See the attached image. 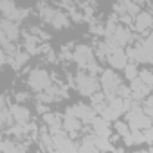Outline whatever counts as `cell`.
<instances>
[{"label": "cell", "mask_w": 153, "mask_h": 153, "mask_svg": "<svg viewBox=\"0 0 153 153\" xmlns=\"http://www.w3.org/2000/svg\"><path fill=\"white\" fill-rule=\"evenodd\" d=\"M68 85L76 90L79 92L81 96L85 97H90L92 94H96L97 90H101V81L96 74L88 72V70H79L76 76H68Z\"/></svg>", "instance_id": "obj_1"}, {"label": "cell", "mask_w": 153, "mask_h": 153, "mask_svg": "<svg viewBox=\"0 0 153 153\" xmlns=\"http://www.w3.org/2000/svg\"><path fill=\"white\" fill-rule=\"evenodd\" d=\"M27 87L40 94V92H45L47 88H51L54 85V76L45 68V67H34L27 72Z\"/></svg>", "instance_id": "obj_2"}, {"label": "cell", "mask_w": 153, "mask_h": 153, "mask_svg": "<svg viewBox=\"0 0 153 153\" xmlns=\"http://www.w3.org/2000/svg\"><path fill=\"white\" fill-rule=\"evenodd\" d=\"M99 81H101V90L106 94V97H114V96H117L119 87L124 83L123 78L117 74V70L112 68V67H110V68H105V70L101 72Z\"/></svg>", "instance_id": "obj_3"}, {"label": "cell", "mask_w": 153, "mask_h": 153, "mask_svg": "<svg viewBox=\"0 0 153 153\" xmlns=\"http://www.w3.org/2000/svg\"><path fill=\"white\" fill-rule=\"evenodd\" d=\"M126 123L130 124L131 130H146L153 124V119L144 112L142 106H139L137 103L126 112Z\"/></svg>", "instance_id": "obj_4"}, {"label": "cell", "mask_w": 153, "mask_h": 153, "mask_svg": "<svg viewBox=\"0 0 153 153\" xmlns=\"http://www.w3.org/2000/svg\"><path fill=\"white\" fill-rule=\"evenodd\" d=\"M97 59V56H96V51L90 47V45H87V43H79V45H76L74 47V51H72V61L78 65L79 68H87L92 61H96Z\"/></svg>", "instance_id": "obj_5"}, {"label": "cell", "mask_w": 153, "mask_h": 153, "mask_svg": "<svg viewBox=\"0 0 153 153\" xmlns=\"http://www.w3.org/2000/svg\"><path fill=\"white\" fill-rule=\"evenodd\" d=\"M0 11H2V18H9L15 22H24L29 15V9L18 7L15 0H2L0 2Z\"/></svg>", "instance_id": "obj_6"}, {"label": "cell", "mask_w": 153, "mask_h": 153, "mask_svg": "<svg viewBox=\"0 0 153 153\" xmlns=\"http://www.w3.org/2000/svg\"><path fill=\"white\" fill-rule=\"evenodd\" d=\"M0 31H2V43L4 42H18V38H22V34H24L20 29V22H15L9 18H2Z\"/></svg>", "instance_id": "obj_7"}, {"label": "cell", "mask_w": 153, "mask_h": 153, "mask_svg": "<svg viewBox=\"0 0 153 153\" xmlns=\"http://www.w3.org/2000/svg\"><path fill=\"white\" fill-rule=\"evenodd\" d=\"M83 124H85V123H83L79 117H76L70 110H67V112L63 114V130H65L72 139H78V135L85 130Z\"/></svg>", "instance_id": "obj_8"}, {"label": "cell", "mask_w": 153, "mask_h": 153, "mask_svg": "<svg viewBox=\"0 0 153 153\" xmlns=\"http://www.w3.org/2000/svg\"><path fill=\"white\" fill-rule=\"evenodd\" d=\"M67 110H70L76 117H79L85 124H90L96 117H97V110L92 105H85V103H76L72 106H68Z\"/></svg>", "instance_id": "obj_9"}, {"label": "cell", "mask_w": 153, "mask_h": 153, "mask_svg": "<svg viewBox=\"0 0 153 153\" xmlns=\"http://www.w3.org/2000/svg\"><path fill=\"white\" fill-rule=\"evenodd\" d=\"M140 6L131 2V0H117V2L114 4V13L119 16V18H124V16H131L135 18L139 13H140Z\"/></svg>", "instance_id": "obj_10"}, {"label": "cell", "mask_w": 153, "mask_h": 153, "mask_svg": "<svg viewBox=\"0 0 153 153\" xmlns=\"http://www.w3.org/2000/svg\"><path fill=\"white\" fill-rule=\"evenodd\" d=\"M128 59L130 58H128V52L124 51V47H112V51L106 56V63L115 70L124 68L128 65Z\"/></svg>", "instance_id": "obj_11"}, {"label": "cell", "mask_w": 153, "mask_h": 153, "mask_svg": "<svg viewBox=\"0 0 153 153\" xmlns=\"http://www.w3.org/2000/svg\"><path fill=\"white\" fill-rule=\"evenodd\" d=\"M133 29L139 34H149V31L153 29V13L151 11H140L135 18H133Z\"/></svg>", "instance_id": "obj_12"}, {"label": "cell", "mask_w": 153, "mask_h": 153, "mask_svg": "<svg viewBox=\"0 0 153 153\" xmlns=\"http://www.w3.org/2000/svg\"><path fill=\"white\" fill-rule=\"evenodd\" d=\"M130 88H131V97L135 99V101H144L149 94H151V87L148 85V83H144L140 78H135V79H131L130 81Z\"/></svg>", "instance_id": "obj_13"}, {"label": "cell", "mask_w": 153, "mask_h": 153, "mask_svg": "<svg viewBox=\"0 0 153 153\" xmlns=\"http://www.w3.org/2000/svg\"><path fill=\"white\" fill-rule=\"evenodd\" d=\"M42 121H43V124L49 128V131L52 135L63 130V115L58 114V112H45V114H42Z\"/></svg>", "instance_id": "obj_14"}, {"label": "cell", "mask_w": 153, "mask_h": 153, "mask_svg": "<svg viewBox=\"0 0 153 153\" xmlns=\"http://www.w3.org/2000/svg\"><path fill=\"white\" fill-rule=\"evenodd\" d=\"M110 121H106L105 117H96L90 124H92V133H96L97 137H105V139H110L112 137V128L108 124Z\"/></svg>", "instance_id": "obj_15"}, {"label": "cell", "mask_w": 153, "mask_h": 153, "mask_svg": "<svg viewBox=\"0 0 153 153\" xmlns=\"http://www.w3.org/2000/svg\"><path fill=\"white\" fill-rule=\"evenodd\" d=\"M11 114H13V119L15 123H29L31 121V110L27 105L24 103H13L11 105Z\"/></svg>", "instance_id": "obj_16"}, {"label": "cell", "mask_w": 153, "mask_h": 153, "mask_svg": "<svg viewBox=\"0 0 153 153\" xmlns=\"http://www.w3.org/2000/svg\"><path fill=\"white\" fill-rule=\"evenodd\" d=\"M36 9H38L40 20H42L43 24H51V20L54 18V15H56V11H58V7L51 6L49 2H45V0H40L38 6H36Z\"/></svg>", "instance_id": "obj_17"}, {"label": "cell", "mask_w": 153, "mask_h": 153, "mask_svg": "<svg viewBox=\"0 0 153 153\" xmlns=\"http://www.w3.org/2000/svg\"><path fill=\"white\" fill-rule=\"evenodd\" d=\"M70 16H68V13H65V11H61V9H58L56 11V15H54V18L51 20V24L49 25H52L54 29H58V31H61V29H67V27H70Z\"/></svg>", "instance_id": "obj_18"}, {"label": "cell", "mask_w": 153, "mask_h": 153, "mask_svg": "<svg viewBox=\"0 0 153 153\" xmlns=\"http://www.w3.org/2000/svg\"><path fill=\"white\" fill-rule=\"evenodd\" d=\"M29 58H31V52H29V51H25V49H24V51L20 49V51H18V52L9 59V65H11L15 70H20L22 67H25V65H27Z\"/></svg>", "instance_id": "obj_19"}, {"label": "cell", "mask_w": 153, "mask_h": 153, "mask_svg": "<svg viewBox=\"0 0 153 153\" xmlns=\"http://www.w3.org/2000/svg\"><path fill=\"white\" fill-rule=\"evenodd\" d=\"M123 70H124V78H126V79H130V81H131V79H135V78H139V72H140V70L137 68V63H133V61H131V63H128Z\"/></svg>", "instance_id": "obj_20"}, {"label": "cell", "mask_w": 153, "mask_h": 153, "mask_svg": "<svg viewBox=\"0 0 153 153\" xmlns=\"http://www.w3.org/2000/svg\"><path fill=\"white\" fill-rule=\"evenodd\" d=\"M142 108H144V112L153 119V94H149V96L144 99V106H142Z\"/></svg>", "instance_id": "obj_21"}, {"label": "cell", "mask_w": 153, "mask_h": 153, "mask_svg": "<svg viewBox=\"0 0 153 153\" xmlns=\"http://www.w3.org/2000/svg\"><path fill=\"white\" fill-rule=\"evenodd\" d=\"M15 101L27 105V103L31 101V94H29V92H16V94H15Z\"/></svg>", "instance_id": "obj_22"}, {"label": "cell", "mask_w": 153, "mask_h": 153, "mask_svg": "<svg viewBox=\"0 0 153 153\" xmlns=\"http://www.w3.org/2000/svg\"><path fill=\"white\" fill-rule=\"evenodd\" d=\"M142 131H144V139H146V142H148V144H153V124H151L149 128L142 130Z\"/></svg>", "instance_id": "obj_23"}, {"label": "cell", "mask_w": 153, "mask_h": 153, "mask_svg": "<svg viewBox=\"0 0 153 153\" xmlns=\"http://www.w3.org/2000/svg\"><path fill=\"white\" fill-rule=\"evenodd\" d=\"M131 2H135V4H139V6L142 7V6H146V4H148V0H131Z\"/></svg>", "instance_id": "obj_24"}, {"label": "cell", "mask_w": 153, "mask_h": 153, "mask_svg": "<svg viewBox=\"0 0 153 153\" xmlns=\"http://www.w3.org/2000/svg\"><path fill=\"white\" fill-rule=\"evenodd\" d=\"M59 2H65V0H59Z\"/></svg>", "instance_id": "obj_25"}]
</instances>
